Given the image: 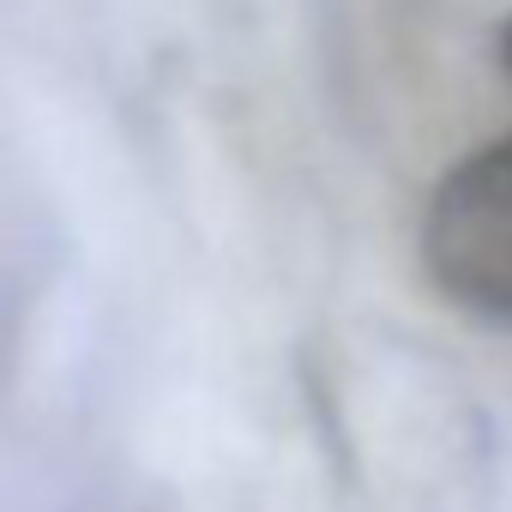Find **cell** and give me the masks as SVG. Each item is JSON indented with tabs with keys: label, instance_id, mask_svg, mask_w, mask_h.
<instances>
[{
	"label": "cell",
	"instance_id": "obj_2",
	"mask_svg": "<svg viewBox=\"0 0 512 512\" xmlns=\"http://www.w3.org/2000/svg\"><path fill=\"white\" fill-rule=\"evenodd\" d=\"M500 67L512 73V19H506V31H500Z\"/></svg>",
	"mask_w": 512,
	"mask_h": 512
},
{
	"label": "cell",
	"instance_id": "obj_1",
	"mask_svg": "<svg viewBox=\"0 0 512 512\" xmlns=\"http://www.w3.org/2000/svg\"><path fill=\"white\" fill-rule=\"evenodd\" d=\"M422 272L494 326H512V133L446 169L422 211Z\"/></svg>",
	"mask_w": 512,
	"mask_h": 512
}]
</instances>
